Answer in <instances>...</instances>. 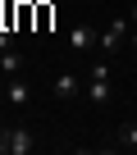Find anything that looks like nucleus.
<instances>
[{
    "label": "nucleus",
    "instance_id": "f257e3e1",
    "mask_svg": "<svg viewBox=\"0 0 137 155\" xmlns=\"http://www.w3.org/2000/svg\"><path fill=\"white\" fill-rule=\"evenodd\" d=\"M87 96H92V105H110V64H92Z\"/></svg>",
    "mask_w": 137,
    "mask_h": 155
},
{
    "label": "nucleus",
    "instance_id": "f03ea898",
    "mask_svg": "<svg viewBox=\"0 0 137 155\" xmlns=\"http://www.w3.org/2000/svg\"><path fill=\"white\" fill-rule=\"evenodd\" d=\"M37 141H32V132L28 128H5L0 132V155H28Z\"/></svg>",
    "mask_w": 137,
    "mask_h": 155
},
{
    "label": "nucleus",
    "instance_id": "7ed1b4c3",
    "mask_svg": "<svg viewBox=\"0 0 137 155\" xmlns=\"http://www.w3.org/2000/svg\"><path fill=\"white\" fill-rule=\"evenodd\" d=\"M128 37H132V23H128V18H114V23L101 32V50H119Z\"/></svg>",
    "mask_w": 137,
    "mask_h": 155
},
{
    "label": "nucleus",
    "instance_id": "20e7f679",
    "mask_svg": "<svg viewBox=\"0 0 137 155\" xmlns=\"http://www.w3.org/2000/svg\"><path fill=\"white\" fill-rule=\"evenodd\" d=\"M68 46H73V50L82 55V50H92V46H101V32H92L87 23H78L73 32H68Z\"/></svg>",
    "mask_w": 137,
    "mask_h": 155
},
{
    "label": "nucleus",
    "instance_id": "39448f33",
    "mask_svg": "<svg viewBox=\"0 0 137 155\" xmlns=\"http://www.w3.org/2000/svg\"><path fill=\"white\" fill-rule=\"evenodd\" d=\"M78 91H82L78 73H59V78H55V96H59V101H73Z\"/></svg>",
    "mask_w": 137,
    "mask_h": 155
},
{
    "label": "nucleus",
    "instance_id": "423d86ee",
    "mask_svg": "<svg viewBox=\"0 0 137 155\" xmlns=\"http://www.w3.org/2000/svg\"><path fill=\"white\" fill-rule=\"evenodd\" d=\"M5 101H9V105H28V101H32V87L23 82V78H14V82L5 87Z\"/></svg>",
    "mask_w": 137,
    "mask_h": 155
},
{
    "label": "nucleus",
    "instance_id": "0eeeda50",
    "mask_svg": "<svg viewBox=\"0 0 137 155\" xmlns=\"http://www.w3.org/2000/svg\"><path fill=\"white\" fill-rule=\"evenodd\" d=\"M119 146L137 150V123H123V128H119Z\"/></svg>",
    "mask_w": 137,
    "mask_h": 155
},
{
    "label": "nucleus",
    "instance_id": "6e6552de",
    "mask_svg": "<svg viewBox=\"0 0 137 155\" xmlns=\"http://www.w3.org/2000/svg\"><path fill=\"white\" fill-rule=\"evenodd\" d=\"M128 23H132V28H137V5H132V14H128Z\"/></svg>",
    "mask_w": 137,
    "mask_h": 155
},
{
    "label": "nucleus",
    "instance_id": "1a4fd4ad",
    "mask_svg": "<svg viewBox=\"0 0 137 155\" xmlns=\"http://www.w3.org/2000/svg\"><path fill=\"white\" fill-rule=\"evenodd\" d=\"M132 50H137V28H132Z\"/></svg>",
    "mask_w": 137,
    "mask_h": 155
}]
</instances>
